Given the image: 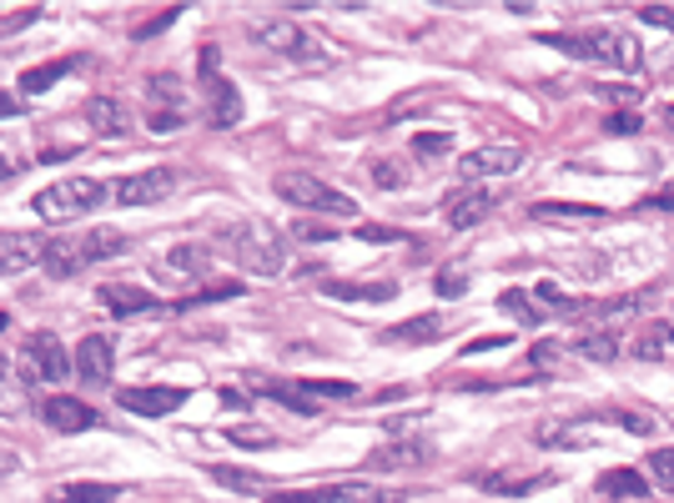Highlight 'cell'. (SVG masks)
<instances>
[{"label":"cell","mask_w":674,"mask_h":503,"mask_svg":"<svg viewBox=\"0 0 674 503\" xmlns=\"http://www.w3.org/2000/svg\"><path fill=\"white\" fill-rule=\"evenodd\" d=\"M207 91H212V126H237V121H242V96H237V86H232L227 76H212Z\"/></svg>","instance_id":"44dd1931"},{"label":"cell","mask_w":674,"mask_h":503,"mask_svg":"<svg viewBox=\"0 0 674 503\" xmlns=\"http://www.w3.org/2000/svg\"><path fill=\"white\" fill-rule=\"evenodd\" d=\"M45 247L51 242L35 237V232H0V273H31V267H41Z\"/></svg>","instance_id":"7c38bea8"},{"label":"cell","mask_w":674,"mask_h":503,"mask_svg":"<svg viewBox=\"0 0 674 503\" xmlns=\"http://www.w3.org/2000/svg\"><path fill=\"white\" fill-rule=\"evenodd\" d=\"M232 443H242V449H273L277 438L273 433H262V428H227Z\"/></svg>","instance_id":"74e56055"},{"label":"cell","mask_w":674,"mask_h":503,"mask_svg":"<svg viewBox=\"0 0 674 503\" xmlns=\"http://www.w3.org/2000/svg\"><path fill=\"white\" fill-rule=\"evenodd\" d=\"M273 192L283 202H293V207H303V212H323V217H358V202L343 197L337 186L317 182L313 172H297V166H287V172L273 176Z\"/></svg>","instance_id":"5b68a950"},{"label":"cell","mask_w":674,"mask_h":503,"mask_svg":"<svg viewBox=\"0 0 674 503\" xmlns=\"http://www.w3.org/2000/svg\"><path fill=\"white\" fill-rule=\"evenodd\" d=\"M96 302L106 307L111 318H152V312H162V297L136 283H106L96 292Z\"/></svg>","instance_id":"30bf717a"},{"label":"cell","mask_w":674,"mask_h":503,"mask_svg":"<svg viewBox=\"0 0 674 503\" xmlns=\"http://www.w3.org/2000/svg\"><path fill=\"white\" fill-rule=\"evenodd\" d=\"M6 176H16V162L6 152H0V182H6Z\"/></svg>","instance_id":"db71d44e"},{"label":"cell","mask_w":674,"mask_h":503,"mask_svg":"<svg viewBox=\"0 0 674 503\" xmlns=\"http://www.w3.org/2000/svg\"><path fill=\"white\" fill-rule=\"evenodd\" d=\"M610 423H620V428H630L634 438H650V433H660V423H654L650 413H634V408H614V413H604Z\"/></svg>","instance_id":"836d02e7"},{"label":"cell","mask_w":674,"mask_h":503,"mask_svg":"<svg viewBox=\"0 0 674 503\" xmlns=\"http://www.w3.org/2000/svg\"><path fill=\"white\" fill-rule=\"evenodd\" d=\"M544 45L554 51L574 55V61H599V66H614V71H640V41L630 31H610V25H599V31H544L539 35Z\"/></svg>","instance_id":"6da1fadb"},{"label":"cell","mask_w":674,"mask_h":503,"mask_svg":"<svg viewBox=\"0 0 674 503\" xmlns=\"http://www.w3.org/2000/svg\"><path fill=\"white\" fill-rule=\"evenodd\" d=\"M21 469V459H16V453H0V473H16Z\"/></svg>","instance_id":"f5cc1de1"},{"label":"cell","mask_w":674,"mask_h":503,"mask_svg":"<svg viewBox=\"0 0 674 503\" xmlns=\"http://www.w3.org/2000/svg\"><path fill=\"white\" fill-rule=\"evenodd\" d=\"M55 503H116L121 489L116 483H65V489L51 493Z\"/></svg>","instance_id":"83f0119b"},{"label":"cell","mask_w":674,"mask_h":503,"mask_svg":"<svg viewBox=\"0 0 674 503\" xmlns=\"http://www.w3.org/2000/svg\"><path fill=\"white\" fill-rule=\"evenodd\" d=\"M323 292L337 297V302H392L398 287L392 283H323Z\"/></svg>","instance_id":"7402d4cb"},{"label":"cell","mask_w":674,"mask_h":503,"mask_svg":"<svg viewBox=\"0 0 674 503\" xmlns=\"http://www.w3.org/2000/svg\"><path fill=\"white\" fill-rule=\"evenodd\" d=\"M6 328H11V318H6V312H0V332H6Z\"/></svg>","instance_id":"11a10c76"},{"label":"cell","mask_w":674,"mask_h":503,"mask_svg":"<svg viewBox=\"0 0 674 503\" xmlns=\"http://www.w3.org/2000/svg\"><path fill=\"white\" fill-rule=\"evenodd\" d=\"M252 41L297 61V71H327L337 61V45H327L313 25H297V21H257L252 25Z\"/></svg>","instance_id":"7a4b0ae2"},{"label":"cell","mask_w":674,"mask_h":503,"mask_svg":"<svg viewBox=\"0 0 674 503\" xmlns=\"http://www.w3.org/2000/svg\"><path fill=\"white\" fill-rule=\"evenodd\" d=\"M569 352L584 362H614L620 358V338H614V332H579V338L569 342Z\"/></svg>","instance_id":"484cf974"},{"label":"cell","mask_w":674,"mask_h":503,"mask_svg":"<svg viewBox=\"0 0 674 503\" xmlns=\"http://www.w3.org/2000/svg\"><path fill=\"white\" fill-rule=\"evenodd\" d=\"M372 182L388 186V192H398V186H402V166L398 162H372Z\"/></svg>","instance_id":"f35d334b"},{"label":"cell","mask_w":674,"mask_h":503,"mask_svg":"<svg viewBox=\"0 0 674 503\" xmlns=\"http://www.w3.org/2000/svg\"><path fill=\"white\" fill-rule=\"evenodd\" d=\"M262 503H343L337 483H317V489H273Z\"/></svg>","instance_id":"4dcf8cb0"},{"label":"cell","mask_w":674,"mask_h":503,"mask_svg":"<svg viewBox=\"0 0 674 503\" xmlns=\"http://www.w3.org/2000/svg\"><path fill=\"white\" fill-rule=\"evenodd\" d=\"M76 156V146H51V152H41V162L51 166V162H71Z\"/></svg>","instance_id":"681fc988"},{"label":"cell","mask_w":674,"mask_h":503,"mask_svg":"<svg viewBox=\"0 0 674 503\" xmlns=\"http://www.w3.org/2000/svg\"><path fill=\"white\" fill-rule=\"evenodd\" d=\"M71 368H76L86 383H111V372H116V352H111V338H101V332L81 338L76 352H71Z\"/></svg>","instance_id":"5bb4252c"},{"label":"cell","mask_w":674,"mask_h":503,"mask_svg":"<svg viewBox=\"0 0 674 503\" xmlns=\"http://www.w3.org/2000/svg\"><path fill=\"white\" fill-rule=\"evenodd\" d=\"M116 252H126V237H121L116 227H96V232H86V237H55L51 247H45L41 267L51 277H76V273H86L91 263L116 257Z\"/></svg>","instance_id":"277c9868"},{"label":"cell","mask_w":674,"mask_h":503,"mask_svg":"<svg viewBox=\"0 0 674 503\" xmlns=\"http://www.w3.org/2000/svg\"><path fill=\"white\" fill-rule=\"evenodd\" d=\"M358 237H362V242H398V232H392V227H378V222H362Z\"/></svg>","instance_id":"bcb514c9"},{"label":"cell","mask_w":674,"mask_h":503,"mask_svg":"<svg viewBox=\"0 0 674 503\" xmlns=\"http://www.w3.org/2000/svg\"><path fill=\"white\" fill-rule=\"evenodd\" d=\"M559 352H564V348H559V342H533V352H529V358L539 362V368H554V358H559Z\"/></svg>","instance_id":"f6af8a7d"},{"label":"cell","mask_w":674,"mask_h":503,"mask_svg":"<svg viewBox=\"0 0 674 503\" xmlns=\"http://www.w3.org/2000/svg\"><path fill=\"white\" fill-rule=\"evenodd\" d=\"M533 217L539 222H599L604 207H594V202H533Z\"/></svg>","instance_id":"d4e9b609"},{"label":"cell","mask_w":674,"mask_h":503,"mask_svg":"<svg viewBox=\"0 0 674 503\" xmlns=\"http://www.w3.org/2000/svg\"><path fill=\"white\" fill-rule=\"evenodd\" d=\"M337 499L343 503H413L408 493H398V489H382V483H337Z\"/></svg>","instance_id":"4316f807"},{"label":"cell","mask_w":674,"mask_h":503,"mask_svg":"<svg viewBox=\"0 0 674 503\" xmlns=\"http://www.w3.org/2000/svg\"><path fill=\"white\" fill-rule=\"evenodd\" d=\"M45 423L55 428V433H91V428H101V413L91 403H81V398H71V393H51L45 398Z\"/></svg>","instance_id":"8fae6325"},{"label":"cell","mask_w":674,"mask_h":503,"mask_svg":"<svg viewBox=\"0 0 674 503\" xmlns=\"http://www.w3.org/2000/svg\"><path fill=\"white\" fill-rule=\"evenodd\" d=\"M479 483L483 493H499V499H523V493H533V489H549L554 483V473H529V479H509V473H479Z\"/></svg>","instance_id":"ac0fdd59"},{"label":"cell","mask_w":674,"mask_h":503,"mask_svg":"<svg viewBox=\"0 0 674 503\" xmlns=\"http://www.w3.org/2000/svg\"><path fill=\"white\" fill-rule=\"evenodd\" d=\"M533 443H539V449H559V453H569V449H589L594 438H589L579 423H544V428H533Z\"/></svg>","instance_id":"603a6c76"},{"label":"cell","mask_w":674,"mask_h":503,"mask_svg":"<svg viewBox=\"0 0 674 503\" xmlns=\"http://www.w3.org/2000/svg\"><path fill=\"white\" fill-rule=\"evenodd\" d=\"M86 121H91V132H96V136H121L131 126V116L121 111V101H111V96H91L86 101Z\"/></svg>","instance_id":"ffe728a7"},{"label":"cell","mask_w":674,"mask_h":503,"mask_svg":"<svg viewBox=\"0 0 674 503\" xmlns=\"http://www.w3.org/2000/svg\"><path fill=\"white\" fill-rule=\"evenodd\" d=\"M217 242L232 252V263H237L242 273H257V277L283 273V237H277L267 222H237V227H222Z\"/></svg>","instance_id":"3957f363"},{"label":"cell","mask_w":674,"mask_h":503,"mask_svg":"<svg viewBox=\"0 0 674 503\" xmlns=\"http://www.w3.org/2000/svg\"><path fill=\"white\" fill-rule=\"evenodd\" d=\"M443 332H448V318L423 312V318H408V322H392V328H382V342H438Z\"/></svg>","instance_id":"e0dca14e"},{"label":"cell","mask_w":674,"mask_h":503,"mask_svg":"<svg viewBox=\"0 0 674 503\" xmlns=\"http://www.w3.org/2000/svg\"><path fill=\"white\" fill-rule=\"evenodd\" d=\"M670 348H674V328H670V322H650V328L634 338V358H644V362H660Z\"/></svg>","instance_id":"f1b7e54d"},{"label":"cell","mask_w":674,"mask_h":503,"mask_svg":"<svg viewBox=\"0 0 674 503\" xmlns=\"http://www.w3.org/2000/svg\"><path fill=\"white\" fill-rule=\"evenodd\" d=\"M182 121H186V111H152V116H146V126H152V132H176Z\"/></svg>","instance_id":"b9f144b4"},{"label":"cell","mask_w":674,"mask_h":503,"mask_svg":"<svg viewBox=\"0 0 674 503\" xmlns=\"http://www.w3.org/2000/svg\"><path fill=\"white\" fill-rule=\"evenodd\" d=\"M293 393H313L317 403H348V398H358V388L353 383H293Z\"/></svg>","instance_id":"d6a6232c"},{"label":"cell","mask_w":674,"mask_h":503,"mask_svg":"<svg viewBox=\"0 0 674 503\" xmlns=\"http://www.w3.org/2000/svg\"><path fill=\"white\" fill-rule=\"evenodd\" d=\"M0 116H16V96H11V91H0Z\"/></svg>","instance_id":"816d5d0a"},{"label":"cell","mask_w":674,"mask_h":503,"mask_svg":"<svg viewBox=\"0 0 674 503\" xmlns=\"http://www.w3.org/2000/svg\"><path fill=\"white\" fill-rule=\"evenodd\" d=\"M523 166V146H479V152H463L458 156V176L463 182H479V176H509Z\"/></svg>","instance_id":"9c48e42d"},{"label":"cell","mask_w":674,"mask_h":503,"mask_svg":"<svg viewBox=\"0 0 674 503\" xmlns=\"http://www.w3.org/2000/svg\"><path fill=\"white\" fill-rule=\"evenodd\" d=\"M207 247H176L172 257L162 263V277H196V273H207Z\"/></svg>","instance_id":"f546056e"},{"label":"cell","mask_w":674,"mask_h":503,"mask_svg":"<svg viewBox=\"0 0 674 503\" xmlns=\"http://www.w3.org/2000/svg\"><path fill=\"white\" fill-rule=\"evenodd\" d=\"M207 473H212L217 483H227V489H242V493L267 489V479H262V473H257V479H252V473H242V469H207Z\"/></svg>","instance_id":"d590c367"},{"label":"cell","mask_w":674,"mask_h":503,"mask_svg":"<svg viewBox=\"0 0 674 503\" xmlns=\"http://www.w3.org/2000/svg\"><path fill=\"white\" fill-rule=\"evenodd\" d=\"M599 96L610 101V106H640V86H620V81H604V86H594Z\"/></svg>","instance_id":"8d00e7d4"},{"label":"cell","mask_w":674,"mask_h":503,"mask_svg":"<svg viewBox=\"0 0 674 503\" xmlns=\"http://www.w3.org/2000/svg\"><path fill=\"white\" fill-rule=\"evenodd\" d=\"M499 302H503V307H509V312H513V318H519V322H529V328H539V322H544V318H549L544 307L533 302V292H523V287H509V292H503V297H499Z\"/></svg>","instance_id":"1f68e13d"},{"label":"cell","mask_w":674,"mask_h":503,"mask_svg":"<svg viewBox=\"0 0 674 503\" xmlns=\"http://www.w3.org/2000/svg\"><path fill=\"white\" fill-rule=\"evenodd\" d=\"M493 207H499V197H493V192H473V186H463L458 197H448L443 217H448V227H453V232H468V227H479Z\"/></svg>","instance_id":"2e32d148"},{"label":"cell","mask_w":674,"mask_h":503,"mask_svg":"<svg viewBox=\"0 0 674 503\" xmlns=\"http://www.w3.org/2000/svg\"><path fill=\"white\" fill-rule=\"evenodd\" d=\"M640 21L644 25H664V31H670V25H674V6H640Z\"/></svg>","instance_id":"7bdbcfd3"},{"label":"cell","mask_w":674,"mask_h":503,"mask_svg":"<svg viewBox=\"0 0 674 503\" xmlns=\"http://www.w3.org/2000/svg\"><path fill=\"white\" fill-rule=\"evenodd\" d=\"M116 403L126 408V413H136V418H166V413H176V408L186 403V388H166V383H156V388H126Z\"/></svg>","instance_id":"4fadbf2b"},{"label":"cell","mask_w":674,"mask_h":503,"mask_svg":"<svg viewBox=\"0 0 674 503\" xmlns=\"http://www.w3.org/2000/svg\"><path fill=\"white\" fill-rule=\"evenodd\" d=\"M604 126H610V132H624V136H630V132H640V116H634V111H624V116L614 111V116L604 121Z\"/></svg>","instance_id":"c3c4849f"},{"label":"cell","mask_w":674,"mask_h":503,"mask_svg":"<svg viewBox=\"0 0 674 503\" xmlns=\"http://www.w3.org/2000/svg\"><path fill=\"white\" fill-rule=\"evenodd\" d=\"M172 192H176L172 166H146V172H136V176L111 182V202H116V207H156V202H166Z\"/></svg>","instance_id":"52a82bcc"},{"label":"cell","mask_w":674,"mask_h":503,"mask_svg":"<svg viewBox=\"0 0 674 503\" xmlns=\"http://www.w3.org/2000/svg\"><path fill=\"white\" fill-rule=\"evenodd\" d=\"M493 348H509V338H503V332H499V338H479L468 352H493Z\"/></svg>","instance_id":"f907efd6"},{"label":"cell","mask_w":674,"mask_h":503,"mask_svg":"<svg viewBox=\"0 0 674 503\" xmlns=\"http://www.w3.org/2000/svg\"><path fill=\"white\" fill-rule=\"evenodd\" d=\"M101 202H111V186L96 182V176H65V182H55V186H45V192H35V212H41L45 222L86 217V212H96Z\"/></svg>","instance_id":"8992f818"},{"label":"cell","mask_w":674,"mask_h":503,"mask_svg":"<svg viewBox=\"0 0 674 503\" xmlns=\"http://www.w3.org/2000/svg\"><path fill=\"white\" fill-rule=\"evenodd\" d=\"M25 358H31L35 378H45V383H61L65 372H71V352L61 348V338H55V332H31V342H25Z\"/></svg>","instance_id":"9a60e30c"},{"label":"cell","mask_w":674,"mask_h":503,"mask_svg":"<svg viewBox=\"0 0 674 503\" xmlns=\"http://www.w3.org/2000/svg\"><path fill=\"white\" fill-rule=\"evenodd\" d=\"M433 459V443L418 433H398L392 443H382V449L368 453V469L372 473H402V469H423V463Z\"/></svg>","instance_id":"ba28073f"},{"label":"cell","mask_w":674,"mask_h":503,"mask_svg":"<svg viewBox=\"0 0 674 503\" xmlns=\"http://www.w3.org/2000/svg\"><path fill=\"white\" fill-rule=\"evenodd\" d=\"M644 469L654 473V483H660V489H674V449H650Z\"/></svg>","instance_id":"e575fe53"},{"label":"cell","mask_w":674,"mask_h":503,"mask_svg":"<svg viewBox=\"0 0 674 503\" xmlns=\"http://www.w3.org/2000/svg\"><path fill=\"white\" fill-rule=\"evenodd\" d=\"M644 207H650V212H674V182L660 186L654 197H644Z\"/></svg>","instance_id":"7dc6e473"},{"label":"cell","mask_w":674,"mask_h":503,"mask_svg":"<svg viewBox=\"0 0 674 503\" xmlns=\"http://www.w3.org/2000/svg\"><path fill=\"white\" fill-rule=\"evenodd\" d=\"M413 152H418V156H438V152H448V136H443V132H423V136H413Z\"/></svg>","instance_id":"60d3db41"},{"label":"cell","mask_w":674,"mask_h":503,"mask_svg":"<svg viewBox=\"0 0 674 503\" xmlns=\"http://www.w3.org/2000/svg\"><path fill=\"white\" fill-rule=\"evenodd\" d=\"M599 493H604V499H644V493H650V479L634 469H610V473H599Z\"/></svg>","instance_id":"cb8c5ba5"},{"label":"cell","mask_w":674,"mask_h":503,"mask_svg":"<svg viewBox=\"0 0 674 503\" xmlns=\"http://www.w3.org/2000/svg\"><path fill=\"white\" fill-rule=\"evenodd\" d=\"M176 16H182V11H176V6H172V11H162V16H156V21H146V25H136V31H131V35H136V41H146V35H156V31H162V25H172V21H176Z\"/></svg>","instance_id":"ee69618b"},{"label":"cell","mask_w":674,"mask_h":503,"mask_svg":"<svg viewBox=\"0 0 674 503\" xmlns=\"http://www.w3.org/2000/svg\"><path fill=\"white\" fill-rule=\"evenodd\" d=\"M76 66H86V55H61V61H45V66L25 71V76H21V91H25V96H41V91H51L55 81L71 76Z\"/></svg>","instance_id":"d6986e66"},{"label":"cell","mask_w":674,"mask_h":503,"mask_svg":"<svg viewBox=\"0 0 674 503\" xmlns=\"http://www.w3.org/2000/svg\"><path fill=\"white\" fill-rule=\"evenodd\" d=\"M670 126H674V111H670Z\"/></svg>","instance_id":"9f6ffc18"},{"label":"cell","mask_w":674,"mask_h":503,"mask_svg":"<svg viewBox=\"0 0 674 503\" xmlns=\"http://www.w3.org/2000/svg\"><path fill=\"white\" fill-rule=\"evenodd\" d=\"M433 287H438V297H463L468 292V277L463 273H438Z\"/></svg>","instance_id":"ab89813d"}]
</instances>
